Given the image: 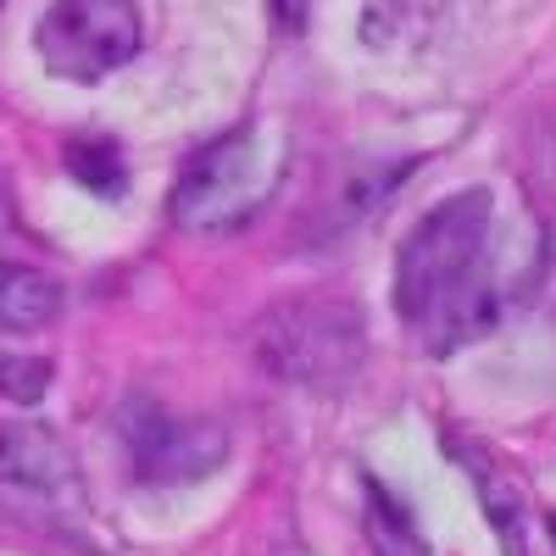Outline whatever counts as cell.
<instances>
[{
	"label": "cell",
	"instance_id": "cell-1",
	"mask_svg": "<svg viewBox=\"0 0 556 556\" xmlns=\"http://www.w3.org/2000/svg\"><path fill=\"white\" fill-rule=\"evenodd\" d=\"M395 306L429 356H451L490 329V190H462L440 201L406 235L395 262Z\"/></svg>",
	"mask_w": 556,
	"mask_h": 556
},
{
	"label": "cell",
	"instance_id": "cell-2",
	"mask_svg": "<svg viewBox=\"0 0 556 556\" xmlns=\"http://www.w3.org/2000/svg\"><path fill=\"white\" fill-rule=\"evenodd\" d=\"M278 178H285V151L267 139V128L245 123L195 151L190 167L178 173L173 223L190 235H235L273 201Z\"/></svg>",
	"mask_w": 556,
	"mask_h": 556
},
{
	"label": "cell",
	"instance_id": "cell-3",
	"mask_svg": "<svg viewBox=\"0 0 556 556\" xmlns=\"http://www.w3.org/2000/svg\"><path fill=\"white\" fill-rule=\"evenodd\" d=\"M0 506L56 540H89L96 513L73 451L45 424H0Z\"/></svg>",
	"mask_w": 556,
	"mask_h": 556
},
{
	"label": "cell",
	"instance_id": "cell-4",
	"mask_svg": "<svg viewBox=\"0 0 556 556\" xmlns=\"http://www.w3.org/2000/svg\"><path fill=\"white\" fill-rule=\"evenodd\" d=\"M256 356L273 379L306 390H345L362 367V312L334 295H301L262 317Z\"/></svg>",
	"mask_w": 556,
	"mask_h": 556
},
{
	"label": "cell",
	"instance_id": "cell-5",
	"mask_svg": "<svg viewBox=\"0 0 556 556\" xmlns=\"http://www.w3.org/2000/svg\"><path fill=\"white\" fill-rule=\"evenodd\" d=\"M39 62L67 84H101L117 67H128L146 45L134 0H56L39 17Z\"/></svg>",
	"mask_w": 556,
	"mask_h": 556
},
{
	"label": "cell",
	"instance_id": "cell-6",
	"mask_svg": "<svg viewBox=\"0 0 556 556\" xmlns=\"http://www.w3.org/2000/svg\"><path fill=\"white\" fill-rule=\"evenodd\" d=\"M117 434L128 445L134 479L139 484H195L228 462L223 424H195V417H173L167 406L134 395L117 412Z\"/></svg>",
	"mask_w": 556,
	"mask_h": 556
},
{
	"label": "cell",
	"instance_id": "cell-7",
	"mask_svg": "<svg viewBox=\"0 0 556 556\" xmlns=\"http://www.w3.org/2000/svg\"><path fill=\"white\" fill-rule=\"evenodd\" d=\"M451 456L462 462V473H468V484L479 490V506L484 518L501 540L506 556H529V540H523V523H529V495H523V479L506 468V462L479 445V440H451Z\"/></svg>",
	"mask_w": 556,
	"mask_h": 556
},
{
	"label": "cell",
	"instance_id": "cell-8",
	"mask_svg": "<svg viewBox=\"0 0 556 556\" xmlns=\"http://www.w3.org/2000/svg\"><path fill=\"white\" fill-rule=\"evenodd\" d=\"M56 312H62V285L51 273L0 256V329L34 334V329H45V323H56Z\"/></svg>",
	"mask_w": 556,
	"mask_h": 556
},
{
	"label": "cell",
	"instance_id": "cell-9",
	"mask_svg": "<svg viewBox=\"0 0 556 556\" xmlns=\"http://www.w3.org/2000/svg\"><path fill=\"white\" fill-rule=\"evenodd\" d=\"M367 490V513H362V529H367V545H374V556H434L429 540L417 534L412 513L379 484V479H362Z\"/></svg>",
	"mask_w": 556,
	"mask_h": 556
},
{
	"label": "cell",
	"instance_id": "cell-10",
	"mask_svg": "<svg viewBox=\"0 0 556 556\" xmlns=\"http://www.w3.org/2000/svg\"><path fill=\"white\" fill-rule=\"evenodd\" d=\"M67 173L84 184L89 195H101V201H117L128 190L123 151L112 146V139H73V146H67Z\"/></svg>",
	"mask_w": 556,
	"mask_h": 556
},
{
	"label": "cell",
	"instance_id": "cell-11",
	"mask_svg": "<svg viewBox=\"0 0 556 556\" xmlns=\"http://www.w3.org/2000/svg\"><path fill=\"white\" fill-rule=\"evenodd\" d=\"M51 374H56V367L45 362V356L0 351V401H12V406H39L45 390H51Z\"/></svg>",
	"mask_w": 556,
	"mask_h": 556
}]
</instances>
